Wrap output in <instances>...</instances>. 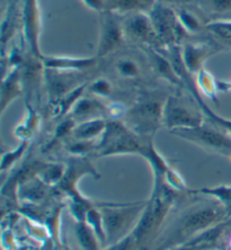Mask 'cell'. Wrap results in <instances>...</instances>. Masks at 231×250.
I'll return each mask as SVG.
<instances>
[{
    "label": "cell",
    "instance_id": "7c38bea8",
    "mask_svg": "<svg viewBox=\"0 0 231 250\" xmlns=\"http://www.w3.org/2000/svg\"><path fill=\"white\" fill-rule=\"evenodd\" d=\"M223 46L218 42H194L186 41L181 45L182 58L188 71L192 76H196L203 69V63Z\"/></svg>",
    "mask_w": 231,
    "mask_h": 250
},
{
    "label": "cell",
    "instance_id": "5b68a950",
    "mask_svg": "<svg viewBox=\"0 0 231 250\" xmlns=\"http://www.w3.org/2000/svg\"><path fill=\"white\" fill-rule=\"evenodd\" d=\"M170 133L175 137L192 142L209 152L231 158V135L213 123L208 125L207 122H204L196 127L177 128L170 131Z\"/></svg>",
    "mask_w": 231,
    "mask_h": 250
},
{
    "label": "cell",
    "instance_id": "2e32d148",
    "mask_svg": "<svg viewBox=\"0 0 231 250\" xmlns=\"http://www.w3.org/2000/svg\"><path fill=\"white\" fill-rule=\"evenodd\" d=\"M107 109L108 107H105L103 105L100 98L94 96L87 97L84 95L72 106L68 115L71 116L77 123H80L93 119H98V117H105L104 115L107 114Z\"/></svg>",
    "mask_w": 231,
    "mask_h": 250
},
{
    "label": "cell",
    "instance_id": "f546056e",
    "mask_svg": "<svg viewBox=\"0 0 231 250\" xmlns=\"http://www.w3.org/2000/svg\"><path fill=\"white\" fill-rule=\"evenodd\" d=\"M89 8L96 10V12L101 13L105 10V3L104 0H83Z\"/></svg>",
    "mask_w": 231,
    "mask_h": 250
},
{
    "label": "cell",
    "instance_id": "52a82bcc",
    "mask_svg": "<svg viewBox=\"0 0 231 250\" xmlns=\"http://www.w3.org/2000/svg\"><path fill=\"white\" fill-rule=\"evenodd\" d=\"M124 35L126 42H131L144 47L164 49L163 44L153 28L149 13L135 12L126 15H121Z\"/></svg>",
    "mask_w": 231,
    "mask_h": 250
},
{
    "label": "cell",
    "instance_id": "9c48e42d",
    "mask_svg": "<svg viewBox=\"0 0 231 250\" xmlns=\"http://www.w3.org/2000/svg\"><path fill=\"white\" fill-rule=\"evenodd\" d=\"M203 116L205 115L201 108L190 107L181 97L168 96L165 101L163 122L169 132L177 128L200 126L205 122Z\"/></svg>",
    "mask_w": 231,
    "mask_h": 250
},
{
    "label": "cell",
    "instance_id": "f1b7e54d",
    "mask_svg": "<svg viewBox=\"0 0 231 250\" xmlns=\"http://www.w3.org/2000/svg\"><path fill=\"white\" fill-rule=\"evenodd\" d=\"M137 241H135V238L133 233H129L127 236L121 239V240L116 241L115 245H113L108 250H132L134 246H137Z\"/></svg>",
    "mask_w": 231,
    "mask_h": 250
},
{
    "label": "cell",
    "instance_id": "ba28073f",
    "mask_svg": "<svg viewBox=\"0 0 231 250\" xmlns=\"http://www.w3.org/2000/svg\"><path fill=\"white\" fill-rule=\"evenodd\" d=\"M126 43L121 15L103 10L100 20V36H98L96 56L100 60L109 54L116 53Z\"/></svg>",
    "mask_w": 231,
    "mask_h": 250
},
{
    "label": "cell",
    "instance_id": "d6986e66",
    "mask_svg": "<svg viewBox=\"0 0 231 250\" xmlns=\"http://www.w3.org/2000/svg\"><path fill=\"white\" fill-rule=\"evenodd\" d=\"M190 195H205L214 198L226 209L228 218L231 216V185H220L215 187H202V188L188 189Z\"/></svg>",
    "mask_w": 231,
    "mask_h": 250
},
{
    "label": "cell",
    "instance_id": "4dcf8cb0",
    "mask_svg": "<svg viewBox=\"0 0 231 250\" xmlns=\"http://www.w3.org/2000/svg\"><path fill=\"white\" fill-rule=\"evenodd\" d=\"M165 1H173V2H179V1H184V0H165Z\"/></svg>",
    "mask_w": 231,
    "mask_h": 250
},
{
    "label": "cell",
    "instance_id": "30bf717a",
    "mask_svg": "<svg viewBox=\"0 0 231 250\" xmlns=\"http://www.w3.org/2000/svg\"><path fill=\"white\" fill-rule=\"evenodd\" d=\"M21 21L24 41L27 45L28 52L43 60L45 54L42 53L41 46H40L41 13H40L39 0H24L21 13Z\"/></svg>",
    "mask_w": 231,
    "mask_h": 250
},
{
    "label": "cell",
    "instance_id": "ffe728a7",
    "mask_svg": "<svg viewBox=\"0 0 231 250\" xmlns=\"http://www.w3.org/2000/svg\"><path fill=\"white\" fill-rule=\"evenodd\" d=\"M114 70L117 76L123 79L134 80L142 75V65L140 60L133 56H121L114 63Z\"/></svg>",
    "mask_w": 231,
    "mask_h": 250
},
{
    "label": "cell",
    "instance_id": "4316f807",
    "mask_svg": "<svg viewBox=\"0 0 231 250\" xmlns=\"http://www.w3.org/2000/svg\"><path fill=\"white\" fill-rule=\"evenodd\" d=\"M113 90L114 88L108 79L97 78L94 79L93 82H89L86 93L96 98H107L113 94Z\"/></svg>",
    "mask_w": 231,
    "mask_h": 250
},
{
    "label": "cell",
    "instance_id": "8fae6325",
    "mask_svg": "<svg viewBox=\"0 0 231 250\" xmlns=\"http://www.w3.org/2000/svg\"><path fill=\"white\" fill-rule=\"evenodd\" d=\"M86 175L93 176L96 179L101 177L96 168L94 167V165L90 163V160L87 157L72 156L65 165L63 177H62L57 187L68 197L72 196V195L79 193V190L77 189V184H78L80 178Z\"/></svg>",
    "mask_w": 231,
    "mask_h": 250
},
{
    "label": "cell",
    "instance_id": "7a4b0ae2",
    "mask_svg": "<svg viewBox=\"0 0 231 250\" xmlns=\"http://www.w3.org/2000/svg\"><path fill=\"white\" fill-rule=\"evenodd\" d=\"M166 99L157 94H148L127 109L123 122L134 133L146 140H152L153 135L164 126L163 114Z\"/></svg>",
    "mask_w": 231,
    "mask_h": 250
},
{
    "label": "cell",
    "instance_id": "4fadbf2b",
    "mask_svg": "<svg viewBox=\"0 0 231 250\" xmlns=\"http://www.w3.org/2000/svg\"><path fill=\"white\" fill-rule=\"evenodd\" d=\"M142 51L146 54L147 62H148L150 68L159 78L164 79L165 82H167L171 86L185 88L182 79L176 73L170 60L166 57V54L163 51L159 49H153V47H144Z\"/></svg>",
    "mask_w": 231,
    "mask_h": 250
},
{
    "label": "cell",
    "instance_id": "e0dca14e",
    "mask_svg": "<svg viewBox=\"0 0 231 250\" xmlns=\"http://www.w3.org/2000/svg\"><path fill=\"white\" fill-rule=\"evenodd\" d=\"M106 125H107L106 117H98V119L77 123L70 137L80 141H96V139L101 138L104 133Z\"/></svg>",
    "mask_w": 231,
    "mask_h": 250
},
{
    "label": "cell",
    "instance_id": "cb8c5ba5",
    "mask_svg": "<svg viewBox=\"0 0 231 250\" xmlns=\"http://www.w3.org/2000/svg\"><path fill=\"white\" fill-rule=\"evenodd\" d=\"M85 221L89 224L91 229H93L95 231V233L97 234L101 244H104V242L107 241L106 240V233L104 229V223H103V216L100 208V204L95 205V207L88 209L85 216Z\"/></svg>",
    "mask_w": 231,
    "mask_h": 250
},
{
    "label": "cell",
    "instance_id": "603a6c76",
    "mask_svg": "<svg viewBox=\"0 0 231 250\" xmlns=\"http://www.w3.org/2000/svg\"><path fill=\"white\" fill-rule=\"evenodd\" d=\"M196 86L202 91L205 96L209 97L211 101H215V95L218 91V83L215 82L213 76L207 70L202 69L196 75Z\"/></svg>",
    "mask_w": 231,
    "mask_h": 250
},
{
    "label": "cell",
    "instance_id": "5bb4252c",
    "mask_svg": "<svg viewBox=\"0 0 231 250\" xmlns=\"http://www.w3.org/2000/svg\"><path fill=\"white\" fill-rule=\"evenodd\" d=\"M100 59L96 56L87 58H72L60 56H44L43 64L45 69L57 70V71L82 72L94 68Z\"/></svg>",
    "mask_w": 231,
    "mask_h": 250
},
{
    "label": "cell",
    "instance_id": "6da1fadb",
    "mask_svg": "<svg viewBox=\"0 0 231 250\" xmlns=\"http://www.w3.org/2000/svg\"><path fill=\"white\" fill-rule=\"evenodd\" d=\"M150 141L152 140L139 137L123 121L107 120L104 133L97 140L94 154L96 157H112L121 154L142 156Z\"/></svg>",
    "mask_w": 231,
    "mask_h": 250
},
{
    "label": "cell",
    "instance_id": "277c9868",
    "mask_svg": "<svg viewBox=\"0 0 231 250\" xmlns=\"http://www.w3.org/2000/svg\"><path fill=\"white\" fill-rule=\"evenodd\" d=\"M227 219L228 215L226 209L218 202L215 204L193 208L176 222L171 239L177 241L179 239H190L209 228L226 221Z\"/></svg>",
    "mask_w": 231,
    "mask_h": 250
},
{
    "label": "cell",
    "instance_id": "44dd1931",
    "mask_svg": "<svg viewBox=\"0 0 231 250\" xmlns=\"http://www.w3.org/2000/svg\"><path fill=\"white\" fill-rule=\"evenodd\" d=\"M75 233L77 240L84 250H100V239L85 220L76 221Z\"/></svg>",
    "mask_w": 231,
    "mask_h": 250
},
{
    "label": "cell",
    "instance_id": "484cf974",
    "mask_svg": "<svg viewBox=\"0 0 231 250\" xmlns=\"http://www.w3.org/2000/svg\"><path fill=\"white\" fill-rule=\"evenodd\" d=\"M29 146V141L28 140H21V145L16 146L12 151H7L2 154V159H1V166H0V169H1V172L8 171L10 168H13L15 165H16L17 161H20L23 156L26 152V150L28 149Z\"/></svg>",
    "mask_w": 231,
    "mask_h": 250
},
{
    "label": "cell",
    "instance_id": "3957f363",
    "mask_svg": "<svg viewBox=\"0 0 231 250\" xmlns=\"http://www.w3.org/2000/svg\"><path fill=\"white\" fill-rule=\"evenodd\" d=\"M145 207V202L117 205L106 204L105 207H100L106 240H121L131 233L137 226Z\"/></svg>",
    "mask_w": 231,
    "mask_h": 250
},
{
    "label": "cell",
    "instance_id": "d4e9b609",
    "mask_svg": "<svg viewBox=\"0 0 231 250\" xmlns=\"http://www.w3.org/2000/svg\"><path fill=\"white\" fill-rule=\"evenodd\" d=\"M77 125V122L72 119L71 116H64V119L59 123L58 126L56 127V131H54L53 138L51 139V141L49 142V145L45 146L46 150L52 149L54 146H57L58 143H60L62 140L67 139V137L71 135L72 130L75 128Z\"/></svg>",
    "mask_w": 231,
    "mask_h": 250
},
{
    "label": "cell",
    "instance_id": "7402d4cb",
    "mask_svg": "<svg viewBox=\"0 0 231 250\" xmlns=\"http://www.w3.org/2000/svg\"><path fill=\"white\" fill-rule=\"evenodd\" d=\"M16 10H15V6L10 5L8 6L6 14L3 15L2 21H1V52L2 56L6 53V47L10 42V40L16 32Z\"/></svg>",
    "mask_w": 231,
    "mask_h": 250
},
{
    "label": "cell",
    "instance_id": "83f0119b",
    "mask_svg": "<svg viewBox=\"0 0 231 250\" xmlns=\"http://www.w3.org/2000/svg\"><path fill=\"white\" fill-rule=\"evenodd\" d=\"M177 13V16L181 21L183 26L185 27L186 31L189 32V34H196L204 31V25L201 23L195 15L192 14L186 9H179Z\"/></svg>",
    "mask_w": 231,
    "mask_h": 250
},
{
    "label": "cell",
    "instance_id": "8992f818",
    "mask_svg": "<svg viewBox=\"0 0 231 250\" xmlns=\"http://www.w3.org/2000/svg\"><path fill=\"white\" fill-rule=\"evenodd\" d=\"M149 16L164 49L182 45L189 40V32L182 25L177 13L170 7L164 5L163 2H156L149 12Z\"/></svg>",
    "mask_w": 231,
    "mask_h": 250
},
{
    "label": "cell",
    "instance_id": "ac0fdd59",
    "mask_svg": "<svg viewBox=\"0 0 231 250\" xmlns=\"http://www.w3.org/2000/svg\"><path fill=\"white\" fill-rule=\"evenodd\" d=\"M105 10L126 15L135 12L149 13L155 6V0H104Z\"/></svg>",
    "mask_w": 231,
    "mask_h": 250
},
{
    "label": "cell",
    "instance_id": "9a60e30c",
    "mask_svg": "<svg viewBox=\"0 0 231 250\" xmlns=\"http://www.w3.org/2000/svg\"><path fill=\"white\" fill-rule=\"evenodd\" d=\"M24 93V84L21 79V67H14L2 75L1 80V102L0 114L3 115L12 103Z\"/></svg>",
    "mask_w": 231,
    "mask_h": 250
}]
</instances>
